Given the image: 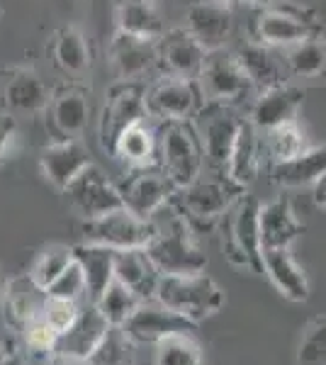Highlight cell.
I'll return each mask as SVG.
<instances>
[{
  "label": "cell",
  "mask_w": 326,
  "mask_h": 365,
  "mask_svg": "<svg viewBox=\"0 0 326 365\" xmlns=\"http://www.w3.org/2000/svg\"><path fill=\"white\" fill-rule=\"evenodd\" d=\"M151 222L156 227V237L146 246V253L156 263V268L161 270V275L205 273L207 263H210L207 261V253L198 244L195 229L175 205V200L163 205L151 217Z\"/></svg>",
  "instance_id": "1"
},
{
  "label": "cell",
  "mask_w": 326,
  "mask_h": 365,
  "mask_svg": "<svg viewBox=\"0 0 326 365\" xmlns=\"http://www.w3.org/2000/svg\"><path fill=\"white\" fill-rule=\"evenodd\" d=\"M158 168L175 182L178 190L205 173V146L195 122H158Z\"/></svg>",
  "instance_id": "2"
},
{
  "label": "cell",
  "mask_w": 326,
  "mask_h": 365,
  "mask_svg": "<svg viewBox=\"0 0 326 365\" xmlns=\"http://www.w3.org/2000/svg\"><path fill=\"white\" fill-rule=\"evenodd\" d=\"M244 195V187L236 185L224 170L203 173L190 185L175 192V205L185 215L193 229H210L234 207V202Z\"/></svg>",
  "instance_id": "3"
},
{
  "label": "cell",
  "mask_w": 326,
  "mask_h": 365,
  "mask_svg": "<svg viewBox=\"0 0 326 365\" xmlns=\"http://www.w3.org/2000/svg\"><path fill=\"white\" fill-rule=\"evenodd\" d=\"M161 304L185 317L193 324H203L215 317L227 304V295L207 273L195 275H161L156 287V297Z\"/></svg>",
  "instance_id": "4"
},
{
  "label": "cell",
  "mask_w": 326,
  "mask_h": 365,
  "mask_svg": "<svg viewBox=\"0 0 326 365\" xmlns=\"http://www.w3.org/2000/svg\"><path fill=\"white\" fill-rule=\"evenodd\" d=\"M260 202L251 195H241L234 202L224 220V241L222 249L227 261L239 270H253L260 273V256H263V244H260V225H258Z\"/></svg>",
  "instance_id": "5"
},
{
  "label": "cell",
  "mask_w": 326,
  "mask_h": 365,
  "mask_svg": "<svg viewBox=\"0 0 326 365\" xmlns=\"http://www.w3.org/2000/svg\"><path fill=\"white\" fill-rule=\"evenodd\" d=\"M81 239L86 244H100L108 249H146L156 237V227L151 220L134 215L132 210L120 207L110 215L96 217V220H81Z\"/></svg>",
  "instance_id": "6"
},
{
  "label": "cell",
  "mask_w": 326,
  "mask_h": 365,
  "mask_svg": "<svg viewBox=\"0 0 326 365\" xmlns=\"http://www.w3.org/2000/svg\"><path fill=\"white\" fill-rule=\"evenodd\" d=\"M205 96L198 81L168 76L146 88V115L153 122L193 120L205 108Z\"/></svg>",
  "instance_id": "7"
},
{
  "label": "cell",
  "mask_w": 326,
  "mask_h": 365,
  "mask_svg": "<svg viewBox=\"0 0 326 365\" xmlns=\"http://www.w3.org/2000/svg\"><path fill=\"white\" fill-rule=\"evenodd\" d=\"M241 122L244 120L236 117L231 105L224 103H205V108L195 117V127H198V134L205 146V161L210 163L212 170L227 173L231 149H234V141L239 137Z\"/></svg>",
  "instance_id": "8"
},
{
  "label": "cell",
  "mask_w": 326,
  "mask_h": 365,
  "mask_svg": "<svg viewBox=\"0 0 326 365\" xmlns=\"http://www.w3.org/2000/svg\"><path fill=\"white\" fill-rule=\"evenodd\" d=\"M146 115V88L136 81H120L108 91L100 115V141L103 149L112 151L117 137L134 122L144 120Z\"/></svg>",
  "instance_id": "9"
},
{
  "label": "cell",
  "mask_w": 326,
  "mask_h": 365,
  "mask_svg": "<svg viewBox=\"0 0 326 365\" xmlns=\"http://www.w3.org/2000/svg\"><path fill=\"white\" fill-rule=\"evenodd\" d=\"M71 210L81 220H96V217L110 215V212L124 207L120 187L100 170L96 163H91L86 170H81L71 185L63 190Z\"/></svg>",
  "instance_id": "10"
},
{
  "label": "cell",
  "mask_w": 326,
  "mask_h": 365,
  "mask_svg": "<svg viewBox=\"0 0 326 365\" xmlns=\"http://www.w3.org/2000/svg\"><path fill=\"white\" fill-rule=\"evenodd\" d=\"M203 96L207 103H224L231 105L236 100L246 98L251 93V78L246 76L244 66L239 63L236 54H229L224 49L207 51L203 73L198 78Z\"/></svg>",
  "instance_id": "11"
},
{
  "label": "cell",
  "mask_w": 326,
  "mask_h": 365,
  "mask_svg": "<svg viewBox=\"0 0 326 365\" xmlns=\"http://www.w3.org/2000/svg\"><path fill=\"white\" fill-rule=\"evenodd\" d=\"M117 187L122 192L124 207L132 210L134 215L144 217V220H151L178 192V185L158 166L132 168V173Z\"/></svg>",
  "instance_id": "12"
},
{
  "label": "cell",
  "mask_w": 326,
  "mask_h": 365,
  "mask_svg": "<svg viewBox=\"0 0 326 365\" xmlns=\"http://www.w3.org/2000/svg\"><path fill=\"white\" fill-rule=\"evenodd\" d=\"M124 331L141 349H153L161 339L170 336L178 331H195L198 324H193L185 317L175 314L173 309H168L158 299H144L139 304V309L124 322Z\"/></svg>",
  "instance_id": "13"
},
{
  "label": "cell",
  "mask_w": 326,
  "mask_h": 365,
  "mask_svg": "<svg viewBox=\"0 0 326 365\" xmlns=\"http://www.w3.org/2000/svg\"><path fill=\"white\" fill-rule=\"evenodd\" d=\"M110 66L120 81H139L158 63V39L117 29L108 49Z\"/></svg>",
  "instance_id": "14"
},
{
  "label": "cell",
  "mask_w": 326,
  "mask_h": 365,
  "mask_svg": "<svg viewBox=\"0 0 326 365\" xmlns=\"http://www.w3.org/2000/svg\"><path fill=\"white\" fill-rule=\"evenodd\" d=\"M110 327L112 324L103 317L98 304L88 299V302L81 304V312H78V317H76V322L58 336L54 356L88 361V358L96 353L100 341L105 339V334L110 331Z\"/></svg>",
  "instance_id": "15"
},
{
  "label": "cell",
  "mask_w": 326,
  "mask_h": 365,
  "mask_svg": "<svg viewBox=\"0 0 326 365\" xmlns=\"http://www.w3.org/2000/svg\"><path fill=\"white\" fill-rule=\"evenodd\" d=\"M207 49L188 29H170L158 39V63L168 76L198 81L203 73Z\"/></svg>",
  "instance_id": "16"
},
{
  "label": "cell",
  "mask_w": 326,
  "mask_h": 365,
  "mask_svg": "<svg viewBox=\"0 0 326 365\" xmlns=\"http://www.w3.org/2000/svg\"><path fill=\"white\" fill-rule=\"evenodd\" d=\"M91 154L81 139H56L41 149L39 166L44 178L58 190H66L71 180L91 166Z\"/></svg>",
  "instance_id": "17"
},
{
  "label": "cell",
  "mask_w": 326,
  "mask_h": 365,
  "mask_svg": "<svg viewBox=\"0 0 326 365\" xmlns=\"http://www.w3.org/2000/svg\"><path fill=\"white\" fill-rule=\"evenodd\" d=\"M260 273L270 280V285L280 292L287 302H307L310 299V278L305 268L295 261L290 249H263L260 256Z\"/></svg>",
  "instance_id": "18"
},
{
  "label": "cell",
  "mask_w": 326,
  "mask_h": 365,
  "mask_svg": "<svg viewBox=\"0 0 326 365\" xmlns=\"http://www.w3.org/2000/svg\"><path fill=\"white\" fill-rule=\"evenodd\" d=\"M258 225L263 249H290L305 232V225L285 195H277L260 205Z\"/></svg>",
  "instance_id": "19"
},
{
  "label": "cell",
  "mask_w": 326,
  "mask_h": 365,
  "mask_svg": "<svg viewBox=\"0 0 326 365\" xmlns=\"http://www.w3.org/2000/svg\"><path fill=\"white\" fill-rule=\"evenodd\" d=\"M231 27H234L231 10L222 0H200V3L188 8L185 29L207 51L224 49V42L229 39Z\"/></svg>",
  "instance_id": "20"
},
{
  "label": "cell",
  "mask_w": 326,
  "mask_h": 365,
  "mask_svg": "<svg viewBox=\"0 0 326 365\" xmlns=\"http://www.w3.org/2000/svg\"><path fill=\"white\" fill-rule=\"evenodd\" d=\"M310 37H314V25L312 20H305L302 13H292L287 8H268L260 10L256 17V39L275 49H287Z\"/></svg>",
  "instance_id": "21"
},
{
  "label": "cell",
  "mask_w": 326,
  "mask_h": 365,
  "mask_svg": "<svg viewBox=\"0 0 326 365\" xmlns=\"http://www.w3.org/2000/svg\"><path fill=\"white\" fill-rule=\"evenodd\" d=\"M46 299H49V292H46L44 287H39L27 273L8 280V290H5V297H3V302H0L5 324H8L15 334H20L34 317L41 314Z\"/></svg>",
  "instance_id": "22"
},
{
  "label": "cell",
  "mask_w": 326,
  "mask_h": 365,
  "mask_svg": "<svg viewBox=\"0 0 326 365\" xmlns=\"http://www.w3.org/2000/svg\"><path fill=\"white\" fill-rule=\"evenodd\" d=\"M46 113H49L51 127L58 134L56 139H78V134L91 120V100L83 88L63 86L56 93H51Z\"/></svg>",
  "instance_id": "23"
},
{
  "label": "cell",
  "mask_w": 326,
  "mask_h": 365,
  "mask_svg": "<svg viewBox=\"0 0 326 365\" xmlns=\"http://www.w3.org/2000/svg\"><path fill=\"white\" fill-rule=\"evenodd\" d=\"M0 98H3L8 115H34L39 110L49 108L51 93L46 91L39 73H34L29 68H13L8 73V78L3 81Z\"/></svg>",
  "instance_id": "24"
},
{
  "label": "cell",
  "mask_w": 326,
  "mask_h": 365,
  "mask_svg": "<svg viewBox=\"0 0 326 365\" xmlns=\"http://www.w3.org/2000/svg\"><path fill=\"white\" fill-rule=\"evenodd\" d=\"M302 105V91L290 83H280L265 88L258 93L256 103L251 108V122L256 125L258 132L265 129L287 125L297 120V110Z\"/></svg>",
  "instance_id": "25"
},
{
  "label": "cell",
  "mask_w": 326,
  "mask_h": 365,
  "mask_svg": "<svg viewBox=\"0 0 326 365\" xmlns=\"http://www.w3.org/2000/svg\"><path fill=\"white\" fill-rule=\"evenodd\" d=\"M151 117L129 125L117 137L110 154L129 168L158 166V125H149Z\"/></svg>",
  "instance_id": "26"
},
{
  "label": "cell",
  "mask_w": 326,
  "mask_h": 365,
  "mask_svg": "<svg viewBox=\"0 0 326 365\" xmlns=\"http://www.w3.org/2000/svg\"><path fill=\"white\" fill-rule=\"evenodd\" d=\"M115 278L141 299H153L161 282V270L156 268L146 249H124L115 253Z\"/></svg>",
  "instance_id": "27"
},
{
  "label": "cell",
  "mask_w": 326,
  "mask_h": 365,
  "mask_svg": "<svg viewBox=\"0 0 326 365\" xmlns=\"http://www.w3.org/2000/svg\"><path fill=\"white\" fill-rule=\"evenodd\" d=\"M236 58H239L246 76L251 78L253 88H258V91L285 83L287 66H285V58L277 56L275 46H268L258 42V39H253V42L244 44L236 51Z\"/></svg>",
  "instance_id": "28"
},
{
  "label": "cell",
  "mask_w": 326,
  "mask_h": 365,
  "mask_svg": "<svg viewBox=\"0 0 326 365\" xmlns=\"http://www.w3.org/2000/svg\"><path fill=\"white\" fill-rule=\"evenodd\" d=\"M260 163H263V144H260V132L251 120L241 122L239 137L234 141L231 158L227 166V175L236 185L248 187L256 180Z\"/></svg>",
  "instance_id": "29"
},
{
  "label": "cell",
  "mask_w": 326,
  "mask_h": 365,
  "mask_svg": "<svg viewBox=\"0 0 326 365\" xmlns=\"http://www.w3.org/2000/svg\"><path fill=\"white\" fill-rule=\"evenodd\" d=\"M326 173V141L324 144L310 146L300 156L282 163H272L270 178L282 187H302L314 185Z\"/></svg>",
  "instance_id": "30"
},
{
  "label": "cell",
  "mask_w": 326,
  "mask_h": 365,
  "mask_svg": "<svg viewBox=\"0 0 326 365\" xmlns=\"http://www.w3.org/2000/svg\"><path fill=\"white\" fill-rule=\"evenodd\" d=\"M115 249L100 244H86V241L73 246V256L83 268V275H86L91 302H96L110 287V282L115 280Z\"/></svg>",
  "instance_id": "31"
},
{
  "label": "cell",
  "mask_w": 326,
  "mask_h": 365,
  "mask_svg": "<svg viewBox=\"0 0 326 365\" xmlns=\"http://www.w3.org/2000/svg\"><path fill=\"white\" fill-rule=\"evenodd\" d=\"M117 27L122 32L149 39H161L165 34L163 20L153 0H122L120 8H117Z\"/></svg>",
  "instance_id": "32"
},
{
  "label": "cell",
  "mask_w": 326,
  "mask_h": 365,
  "mask_svg": "<svg viewBox=\"0 0 326 365\" xmlns=\"http://www.w3.org/2000/svg\"><path fill=\"white\" fill-rule=\"evenodd\" d=\"M260 144H263V156L272 163H282L290 161V158L300 156L302 151L310 149V141H307V134L302 132V127L295 122H287V125L265 129L263 137H260Z\"/></svg>",
  "instance_id": "33"
},
{
  "label": "cell",
  "mask_w": 326,
  "mask_h": 365,
  "mask_svg": "<svg viewBox=\"0 0 326 365\" xmlns=\"http://www.w3.org/2000/svg\"><path fill=\"white\" fill-rule=\"evenodd\" d=\"M205 353L195 331H178L151 349V365H203Z\"/></svg>",
  "instance_id": "34"
},
{
  "label": "cell",
  "mask_w": 326,
  "mask_h": 365,
  "mask_svg": "<svg viewBox=\"0 0 326 365\" xmlns=\"http://www.w3.org/2000/svg\"><path fill=\"white\" fill-rule=\"evenodd\" d=\"M285 66L290 76L297 78H322L326 76V42L310 37L285 49Z\"/></svg>",
  "instance_id": "35"
},
{
  "label": "cell",
  "mask_w": 326,
  "mask_h": 365,
  "mask_svg": "<svg viewBox=\"0 0 326 365\" xmlns=\"http://www.w3.org/2000/svg\"><path fill=\"white\" fill-rule=\"evenodd\" d=\"M139 349L122 327H110L88 363L91 365H139Z\"/></svg>",
  "instance_id": "36"
},
{
  "label": "cell",
  "mask_w": 326,
  "mask_h": 365,
  "mask_svg": "<svg viewBox=\"0 0 326 365\" xmlns=\"http://www.w3.org/2000/svg\"><path fill=\"white\" fill-rule=\"evenodd\" d=\"M141 302H144V299L136 295L134 290H129V287L117 278L112 280L108 290L96 299L98 309L103 312V317L112 324V327H124V322L139 309Z\"/></svg>",
  "instance_id": "37"
},
{
  "label": "cell",
  "mask_w": 326,
  "mask_h": 365,
  "mask_svg": "<svg viewBox=\"0 0 326 365\" xmlns=\"http://www.w3.org/2000/svg\"><path fill=\"white\" fill-rule=\"evenodd\" d=\"M73 261H76L73 246L51 244V246H46V249L41 251L37 258H34V263L29 266L27 275H29V278H32L34 282H37L39 287L49 290V287L56 282L58 275H61L63 270H66Z\"/></svg>",
  "instance_id": "38"
},
{
  "label": "cell",
  "mask_w": 326,
  "mask_h": 365,
  "mask_svg": "<svg viewBox=\"0 0 326 365\" xmlns=\"http://www.w3.org/2000/svg\"><path fill=\"white\" fill-rule=\"evenodd\" d=\"M54 58L58 63V68L66 71V73H86L88 66H91V51L86 46V39L78 29L66 27L56 34L54 42Z\"/></svg>",
  "instance_id": "39"
},
{
  "label": "cell",
  "mask_w": 326,
  "mask_h": 365,
  "mask_svg": "<svg viewBox=\"0 0 326 365\" xmlns=\"http://www.w3.org/2000/svg\"><path fill=\"white\" fill-rule=\"evenodd\" d=\"M297 365H326V317H314L302 329Z\"/></svg>",
  "instance_id": "40"
},
{
  "label": "cell",
  "mask_w": 326,
  "mask_h": 365,
  "mask_svg": "<svg viewBox=\"0 0 326 365\" xmlns=\"http://www.w3.org/2000/svg\"><path fill=\"white\" fill-rule=\"evenodd\" d=\"M46 292H49L51 297L68 299V302H78V304L88 302V299H91L88 297V282H86V275H83V268L78 266V261L71 263Z\"/></svg>",
  "instance_id": "41"
},
{
  "label": "cell",
  "mask_w": 326,
  "mask_h": 365,
  "mask_svg": "<svg viewBox=\"0 0 326 365\" xmlns=\"http://www.w3.org/2000/svg\"><path fill=\"white\" fill-rule=\"evenodd\" d=\"M78 312H81L78 302H68V299H58V297L49 295V299H46V304H44V309H41V317H44V319L49 322L58 334H63L71 327V324L76 322Z\"/></svg>",
  "instance_id": "42"
},
{
  "label": "cell",
  "mask_w": 326,
  "mask_h": 365,
  "mask_svg": "<svg viewBox=\"0 0 326 365\" xmlns=\"http://www.w3.org/2000/svg\"><path fill=\"white\" fill-rule=\"evenodd\" d=\"M0 365H29V356L17 336L0 339Z\"/></svg>",
  "instance_id": "43"
},
{
  "label": "cell",
  "mask_w": 326,
  "mask_h": 365,
  "mask_svg": "<svg viewBox=\"0 0 326 365\" xmlns=\"http://www.w3.org/2000/svg\"><path fill=\"white\" fill-rule=\"evenodd\" d=\"M17 139L15 120L10 115H0V163L13 154V144Z\"/></svg>",
  "instance_id": "44"
},
{
  "label": "cell",
  "mask_w": 326,
  "mask_h": 365,
  "mask_svg": "<svg viewBox=\"0 0 326 365\" xmlns=\"http://www.w3.org/2000/svg\"><path fill=\"white\" fill-rule=\"evenodd\" d=\"M312 197L319 210H326V173L312 185Z\"/></svg>",
  "instance_id": "45"
},
{
  "label": "cell",
  "mask_w": 326,
  "mask_h": 365,
  "mask_svg": "<svg viewBox=\"0 0 326 365\" xmlns=\"http://www.w3.org/2000/svg\"><path fill=\"white\" fill-rule=\"evenodd\" d=\"M41 365H91L88 361H81V358H66V356H51L46 363Z\"/></svg>",
  "instance_id": "46"
},
{
  "label": "cell",
  "mask_w": 326,
  "mask_h": 365,
  "mask_svg": "<svg viewBox=\"0 0 326 365\" xmlns=\"http://www.w3.org/2000/svg\"><path fill=\"white\" fill-rule=\"evenodd\" d=\"M251 5H256V8H260V10H268L272 3H277V0H248Z\"/></svg>",
  "instance_id": "47"
},
{
  "label": "cell",
  "mask_w": 326,
  "mask_h": 365,
  "mask_svg": "<svg viewBox=\"0 0 326 365\" xmlns=\"http://www.w3.org/2000/svg\"><path fill=\"white\" fill-rule=\"evenodd\" d=\"M5 290H8V278H5L3 270H0V302H3V297H5Z\"/></svg>",
  "instance_id": "48"
},
{
  "label": "cell",
  "mask_w": 326,
  "mask_h": 365,
  "mask_svg": "<svg viewBox=\"0 0 326 365\" xmlns=\"http://www.w3.org/2000/svg\"><path fill=\"white\" fill-rule=\"evenodd\" d=\"M222 3H227V5H229V3H239V0H222Z\"/></svg>",
  "instance_id": "49"
}]
</instances>
